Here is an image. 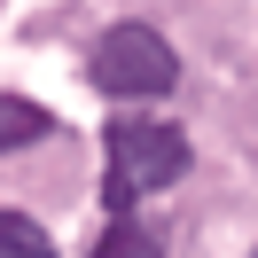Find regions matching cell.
I'll return each instance as SVG.
<instances>
[{
  "instance_id": "5",
  "label": "cell",
  "mask_w": 258,
  "mask_h": 258,
  "mask_svg": "<svg viewBox=\"0 0 258 258\" xmlns=\"http://www.w3.org/2000/svg\"><path fill=\"white\" fill-rule=\"evenodd\" d=\"M0 258H55V242H47V227H39V219L0 211Z\"/></svg>"
},
{
  "instance_id": "1",
  "label": "cell",
  "mask_w": 258,
  "mask_h": 258,
  "mask_svg": "<svg viewBox=\"0 0 258 258\" xmlns=\"http://www.w3.org/2000/svg\"><path fill=\"white\" fill-rule=\"evenodd\" d=\"M102 149H110V172H102V204H110V219H125L141 196L172 188V180L188 172V133H180L172 117H117Z\"/></svg>"
},
{
  "instance_id": "2",
  "label": "cell",
  "mask_w": 258,
  "mask_h": 258,
  "mask_svg": "<svg viewBox=\"0 0 258 258\" xmlns=\"http://www.w3.org/2000/svg\"><path fill=\"white\" fill-rule=\"evenodd\" d=\"M86 71H94V86L117 94V102H157V94L180 86L172 39L149 32V24H110V32L94 39V63H86Z\"/></svg>"
},
{
  "instance_id": "3",
  "label": "cell",
  "mask_w": 258,
  "mask_h": 258,
  "mask_svg": "<svg viewBox=\"0 0 258 258\" xmlns=\"http://www.w3.org/2000/svg\"><path fill=\"white\" fill-rule=\"evenodd\" d=\"M86 258H164V235H157V227H141V219L125 211V219L102 227V242H94Z\"/></svg>"
},
{
  "instance_id": "4",
  "label": "cell",
  "mask_w": 258,
  "mask_h": 258,
  "mask_svg": "<svg viewBox=\"0 0 258 258\" xmlns=\"http://www.w3.org/2000/svg\"><path fill=\"white\" fill-rule=\"evenodd\" d=\"M47 133H55V117L39 110V102L0 94V149H32V141H47Z\"/></svg>"
}]
</instances>
